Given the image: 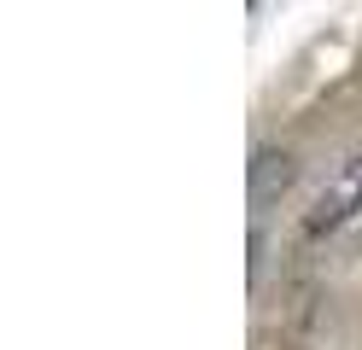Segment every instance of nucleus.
<instances>
[{"instance_id": "nucleus-1", "label": "nucleus", "mask_w": 362, "mask_h": 350, "mask_svg": "<svg viewBox=\"0 0 362 350\" xmlns=\"http://www.w3.org/2000/svg\"><path fill=\"white\" fill-rule=\"evenodd\" d=\"M356 210H362V158H351L345 170H339L322 193H315L304 228H310V233H327V228H339V222H351Z\"/></svg>"}, {"instance_id": "nucleus-2", "label": "nucleus", "mask_w": 362, "mask_h": 350, "mask_svg": "<svg viewBox=\"0 0 362 350\" xmlns=\"http://www.w3.org/2000/svg\"><path fill=\"white\" fill-rule=\"evenodd\" d=\"M292 175H298L292 152H257V158H252V210H257V216L292 187Z\"/></svg>"}]
</instances>
